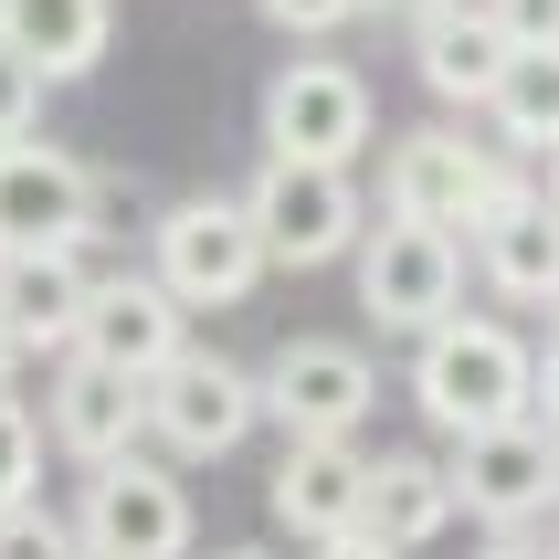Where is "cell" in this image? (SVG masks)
Masks as SVG:
<instances>
[{"mask_svg":"<svg viewBox=\"0 0 559 559\" xmlns=\"http://www.w3.org/2000/svg\"><path fill=\"white\" fill-rule=\"evenodd\" d=\"M317 559H412V549H391L380 528H338V538H317Z\"/></svg>","mask_w":559,"mask_h":559,"instance_id":"484cf974","label":"cell"},{"mask_svg":"<svg viewBox=\"0 0 559 559\" xmlns=\"http://www.w3.org/2000/svg\"><path fill=\"white\" fill-rule=\"evenodd\" d=\"M74 348H95V359H117V370L158 380V370L190 348V328H180V285H169V275H117V285H95L85 338H74Z\"/></svg>","mask_w":559,"mask_h":559,"instance_id":"9a60e30c","label":"cell"},{"mask_svg":"<svg viewBox=\"0 0 559 559\" xmlns=\"http://www.w3.org/2000/svg\"><path fill=\"white\" fill-rule=\"evenodd\" d=\"M454 497H465V518H486V528H528L538 507H559V423H486V433H454Z\"/></svg>","mask_w":559,"mask_h":559,"instance_id":"8992f818","label":"cell"},{"mask_svg":"<svg viewBox=\"0 0 559 559\" xmlns=\"http://www.w3.org/2000/svg\"><path fill=\"white\" fill-rule=\"evenodd\" d=\"M43 85H53V74H43L22 43H0V148H11V138H32V117H43Z\"/></svg>","mask_w":559,"mask_h":559,"instance_id":"7402d4cb","label":"cell"},{"mask_svg":"<svg viewBox=\"0 0 559 559\" xmlns=\"http://www.w3.org/2000/svg\"><path fill=\"white\" fill-rule=\"evenodd\" d=\"M264 148L275 158H359L370 148V85L348 63H285L264 85Z\"/></svg>","mask_w":559,"mask_h":559,"instance_id":"8fae6325","label":"cell"},{"mask_svg":"<svg viewBox=\"0 0 559 559\" xmlns=\"http://www.w3.org/2000/svg\"><path fill=\"white\" fill-rule=\"evenodd\" d=\"M0 43H22L43 74H95L106 63V0H0Z\"/></svg>","mask_w":559,"mask_h":559,"instance_id":"d6986e66","label":"cell"},{"mask_svg":"<svg viewBox=\"0 0 559 559\" xmlns=\"http://www.w3.org/2000/svg\"><path fill=\"white\" fill-rule=\"evenodd\" d=\"M264 412L296 433H359V412H370V359L348 338H285L264 359Z\"/></svg>","mask_w":559,"mask_h":559,"instance_id":"7c38bea8","label":"cell"},{"mask_svg":"<svg viewBox=\"0 0 559 559\" xmlns=\"http://www.w3.org/2000/svg\"><path fill=\"white\" fill-rule=\"evenodd\" d=\"M74 528H85L95 559H190V497H180V475H169V465L117 454V465H95Z\"/></svg>","mask_w":559,"mask_h":559,"instance_id":"52a82bcc","label":"cell"},{"mask_svg":"<svg viewBox=\"0 0 559 559\" xmlns=\"http://www.w3.org/2000/svg\"><path fill=\"white\" fill-rule=\"evenodd\" d=\"M538 402H549V423H559V348L538 359Z\"/></svg>","mask_w":559,"mask_h":559,"instance_id":"f1b7e54d","label":"cell"},{"mask_svg":"<svg viewBox=\"0 0 559 559\" xmlns=\"http://www.w3.org/2000/svg\"><path fill=\"white\" fill-rule=\"evenodd\" d=\"M465 296V243L443 222H402L380 212V233L359 243V307L391 328V338H433Z\"/></svg>","mask_w":559,"mask_h":559,"instance_id":"7a4b0ae2","label":"cell"},{"mask_svg":"<svg viewBox=\"0 0 559 559\" xmlns=\"http://www.w3.org/2000/svg\"><path fill=\"white\" fill-rule=\"evenodd\" d=\"M148 423L180 465H212L264 423V370H233L222 348H180L169 370L148 380Z\"/></svg>","mask_w":559,"mask_h":559,"instance_id":"277c9868","label":"cell"},{"mask_svg":"<svg viewBox=\"0 0 559 559\" xmlns=\"http://www.w3.org/2000/svg\"><path fill=\"white\" fill-rule=\"evenodd\" d=\"M32 475H43V433H32V412L0 391V518L32 507Z\"/></svg>","mask_w":559,"mask_h":559,"instance_id":"44dd1931","label":"cell"},{"mask_svg":"<svg viewBox=\"0 0 559 559\" xmlns=\"http://www.w3.org/2000/svg\"><path fill=\"white\" fill-rule=\"evenodd\" d=\"M454 518H465L454 465H433V454H380L370 465V518H359V528H380L391 549H423V538H443Z\"/></svg>","mask_w":559,"mask_h":559,"instance_id":"ac0fdd59","label":"cell"},{"mask_svg":"<svg viewBox=\"0 0 559 559\" xmlns=\"http://www.w3.org/2000/svg\"><path fill=\"white\" fill-rule=\"evenodd\" d=\"M486 117H497L507 148H559V43H518V63L486 95Z\"/></svg>","mask_w":559,"mask_h":559,"instance_id":"ffe728a7","label":"cell"},{"mask_svg":"<svg viewBox=\"0 0 559 559\" xmlns=\"http://www.w3.org/2000/svg\"><path fill=\"white\" fill-rule=\"evenodd\" d=\"M475 264H486V285L518 296V307H559V201L507 180V201L475 222Z\"/></svg>","mask_w":559,"mask_h":559,"instance_id":"2e32d148","label":"cell"},{"mask_svg":"<svg viewBox=\"0 0 559 559\" xmlns=\"http://www.w3.org/2000/svg\"><path fill=\"white\" fill-rule=\"evenodd\" d=\"M486 11H497L518 43H559V0H486Z\"/></svg>","mask_w":559,"mask_h":559,"instance_id":"d4e9b609","label":"cell"},{"mask_svg":"<svg viewBox=\"0 0 559 559\" xmlns=\"http://www.w3.org/2000/svg\"><path fill=\"white\" fill-rule=\"evenodd\" d=\"M0 559H85V528H63L43 507H11L0 518Z\"/></svg>","mask_w":559,"mask_h":559,"instance_id":"603a6c76","label":"cell"},{"mask_svg":"<svg viewBox=\"0 0 559 559\" xmlns=\"http://www.w3.org/2000/svg\"><path fill=\"white\" fill-rule=\"evenodd\" d=\"M85 307H95V275L74 264V243L0 253V317L22 328V348H74L85 338Z\"/></svg>","mask_w":559,"mask_h":559,"instance_id":"e0dca14e","label":"cell"},{"mask_svg":"<svg viewBox=\"0 0 559 559\" xmlns=\"http://www.w3.org/2000/svg\"><path fill=\"white\" fill-rule=\"evenodd\" d=\"M412 63H423V85H433L443 106H486L497 74L518 63V32H507L486 0H443V11L412 22Z\"/></svg>","mask_w":559,"mask_h":559,"instance_id":"5bb4252c","label":"cell"},{"mask_svg":"<svg viewBox=\"0 0 559 559\" xmlns=\"http://www.w3.org/2000/svg\"><path fill=\"white\" fill-rule=\"evenodd\" d=\"M264 507H275V528H296L307 549L338 538V528H359V518H370V454H359L348 433H296L285 465H275V486H264Z\"/></svg>","mask_w":559,"mask_h":559,"instance_id":"4fadbf2b","label":"cell"},{"mask_svg":"<svg viewBox=\"0 0 559 559\" xmlns=\"http://www.w3.org/2000/svg\"><path fill=\"white\" fill-rule=\"evenodd\" d=\"M253 201V233L275 264H338L348 243H370V222H359V190H348L338 158H264V180L243 190Z\"/></svg>","mask_w":559,"mask_h":559,"instance_id":"3957f363","label":"cell"},{"mask_svg":"<svg viewBox=\"0 0 559 559\" xmlns=\"http://www.w3.org/2000/svg\"><path fill=\"white\" fill-rule=\"evenodd\" d=\"M264 264L275 253L253 233V201H180L158 222V275L180 285V307H233V296H253Z\"/></svg>","mask_w":559,"mask_h":559,"instance_id":"ba28073f","label":"cell"},{"mask_svg":"<svg viewBox=\"0 0 559 559\" xmlns=\"http://www.w3.org/2000/svg\"><path fill=\"white\" fill-rule=\"evenodd\" d=\"M11 370H22V328L0 317V391H11Z\"/></svg>","mask_w":559,"mask_h":559,"instance_id":"83f0119b","label":"cell"},{"mask_svg":"<svg viewBox=\"0 0 559 559\" xmlns=\"http://www.w3.org/2000/svg\"><path fill=\"white\" fill-rule=\"evenodd\" d=\"M486 559H559V538H528V528H497V538H486Z\"/></svg>","mask_w":559,"mask_h":559,"instance_id":"4316f807","label":"cell"},{"mask_svg":"<svg viewBox=\"0 0 559 559\" xmlns=\"http://www.w3.org/2000/svg\"><path fill=\"white\" fill-rule=\"evenodd\" d=\"M497 201H507V169L486 148H465L454 127H412V138H391V158H380V212H402V222L475 233Z\"/></svg>","mask_w":559,"mask_h":559,"instance_id":"5b68a950","label":"cell"},{"mask_svg":"<svg viewBox=\"0 0 559 559\" xmlns=\"http://www.w3.org/2000/svg\"><path fill=\"white\" fill-rule=\"evenodd\" d=\"M253 11H264L275 32H338V22H359L370 0H253Z\"/></svg>","mask_w":559,"mask_h":559,"instance_id":"cb8c5ba5","label":"cell"},{"mask_svg":"<svg viewBox=\"0 0 559 559\" xmlns=\"http://www.w3.org/2000/svg\"><path fill=\"white\" fill-rule=\"evenodd\" d=\"M370 11H391V22H423V11H443V0H370Z\"/></svg>","mask_w":559,"mask_h":559,"instance_id":"f546056e","label":"cell"},{"mask_svg":"<svg viewBox=\"0 0 559 559\" xmlns=\"http://www.w3.org/2000/svg\"><path fill=\"white\" fill-rule=\"evenodd\" d=\"M43 423H53V443L74 465H117V454H138V433H158L148 423V380L117 370V359H95V348H63Z\"/></svg>","mask_w":559,"mask_h":559,"instance_id":"30bf717a","label":"cell"},{"mask_svg":"<svg viewBox=\"0 0 559 559\" xmlns=\"http://www.w3.org/2000/svg\"><path fill=\"white\" fill-rule=\"evenodd\" d=\"M412 402L433 433H486V423H528L538 412V359L497 317H443L423 359H412Z\"/></svg>","mask_w":559,"mask_h":559,"instance_id":"6da1fadb","label":"cell"},{"mask_svg":"<svg viewBox=\"0 0 559 559\" xmlns=\"http://www.w3.org/2000/svg\"><path fill=\"white\" fill-rule=\"evenodd\" d=\"M95 233V169L53 138H11L0 148V253L85 243Z\"/></svg>","mask_w":559,"mask_h":559,"instance_id":"9c48e42d","label":"cell"},{"mask_svg":"<svg viewBox=\"0 0 559 559\" xmlns=\"http://www.w3.org/2000/svg\"><path fill=\"white\" fill-rule=\"evenodd\" d=\"M549 201H559V148H549Z\"/></svg>","mask_w":559,"mask_h":559,"instance_id":"4dcf8cb0","label":"cell"},{"mask_svg":"<svg viewBox=\"0 0 559 559\" xmlns=\"http://www.w3.org/2000/svg\"><path fill=\"white\" fill-rule=\"evenodd\" d=\"M85 559H95V549H85Z\"/></svg>","mask_w":559,"mask_h":559,"instance_id":"d6a6232c","label":"cell"},{"mask_svg":"<svg viewBox=\"0 0 559 559\" xmlns=\"http://www.w3.org/2000/svg\"><path fill=\"white\" fill-rule=\"evenodd\" d=\"M233 559H253V549H233Z\"/></svg>","mask_w":559,"mask_h":559,"instance_id":"1f68e13d","label":"cell"}]
</instances>
